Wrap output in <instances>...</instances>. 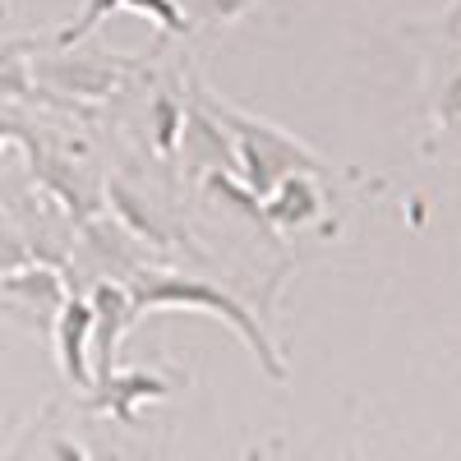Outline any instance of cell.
Returning <instances> with one entry per match:
<instances>
[{
    "label": "cell",
    "instance_id": "cell-1",
    "mask_svg": "<svg viewBox=\"0 0 461 461\" xmlns=\"http://www.w3.org/2000/svg\"><path fill=\"white\" fill-rule=\"evenodd\" d=\"M130 295H134V314H152V310H203L212 319H221L226 328H236V337L249 346V356L258 360V369L273 378V383H286V360L277 356L273 337L263 332V323L245 310L236 295H226L221 286L212 282H199V277H185V273H167V267H139V273L125 282Z\"/></svg>",
    "mask_w": 461,
    "mask_h": 461
},
{
    "label": "cell",
    "instance_id": "cell-2",
    "mask_svg": "<svg viewBox=\"0 0 461 461\" xmlns=\"http://www.w3.org/2000/svg\"><path fill=\"white\" fill-rule=\"evenodd\" d=\"M199 102H203V106L217 115V121L230 130V139H236L240 180H245V189H249L258 203L273 194V189H277L286 176H300V171H304V176H319V171H323V162H319L300 139H291L286 130L263 125V121H249L245 111L217 102L212 93H199Z\"/></svg>",
    "mask_w": 461,
    "mask_h": 461
},
{
    "label": "cell",
    "instance_id": "cell-3",
    "mask_svg": "<svg viewBox=\"0 0 461 461\" xmlns=\"http://www.w3.org/2000/svg\"><path fill=\"white\" fill-rule=\"evenodd\" d=\"M88 304H93V374H111L115 369V351H121L125 332L139 323L134 314V295L125 282H93L88 291Z\"/></svg>",
    "mask_w": 461,
    "mask_h": 461
},
{
    "label": "cell",
    "instance_id": "cell-4",
    "mask_svg": "<svg viewBox=\"0 0 461 461\" xmlns=\"http://www.w3.org/2000/svg\"><path fill=\"white\" fill-rule=\"evenodd\" d=\"M51 346H56V365H60L65 383L88 393L97 374H93V304L84 295L65 300V310L51 323Z\"/></svg>",
    "mask_w": 461,
    "mask_h": 461
},
{
    "label": "cell",
    "instance_id": "cell-5",
    "mask_svg": "<svg viewBox=\"0 0 461 461\" xmlns=\"http://www.w3.org/2000/svg\"><path fill=\"white\" fill-rule=\"evenodd\" d=\"M162 397H171V378L152 374V369H111L88 388V411L111 415L121 425H134L139 406L162 402Z\"/></svg>",
    "mask_w": 461,
    "mask_h": 461
},
{
    "label": "cell",
    "instance_id": "cell-6",
    "mask_svg": "<svg viewBox=\"0 0 461 461\" xmlns=\"http://www.w3.org/2000/svg\"><path fill=\"white\" fill-rule=\"evenodd\" d=\"M115 10H134V14H143V19H152L162 32H189V14L176 5V0H88L84 5V14L74 19V23H65L60 32H56V47L60 51H69V47H79L84 37L106 19V14H115Z\"/></svg>",
    "mask_w": 461,
    "mask_h": 461
},
{
    "label": "cell",
    "instance_id": "cell-7",
    "mask_svg": "<svg viewBox=\"0 0 461 461\" xmlns=\"http://www.w3.org/2000/svg\"><path fill=\"white\" fill-rule=\"evenodd\" d=\"M0 291H5L14 304H23L28 314H37L47 328L56 323V314L65 310V300H69V286H65V277H60V267L56 263H28V267H19V273H10L5 282H0Z\"/></svg>",
    "mask_w": 461,
    "mask_h": 461
},
{
    "label": "cell",
    "instance_id": "cell-8",
    "mask_svg": "<svg viewBox=\"0 0 461 461\" xmlns=\"http://www.w3.org/2000/svg\"><path fill=\"white\" fill-rule=\"evenodd\" d=\"M319 189H314V180H304V171L300 176H286L273 194L263 199V217L267 221H277V226H310L314 217H319Z\"/></svg>",
    "mask_w": 461,
    "mask_h": 461
},
{
    "label": "cell",
    "instance_id": "cell-9",
    "mask_svg": "<svg viewBox=\"0 0 461 461\" xmlns=\"http://www.w3.org/2000/svg\"><path fill=\"white\" fill-rule=\"evenodd\" d=\"M37 74H47V84L79 97H106L121 79L115 65H93V60H51V65H37Z\"/></svg>",
    "mask_w": 461,
    "mask_h": 461
},
{
    "label": "cell",
    "instance_id": "cell-10",
    "mask_svg": "<svg viewBox=\"0 0 461 461\" xmlns=\"http://www.w3.org/2000/svg\"><path fill=\"white\" fill-rule=\"evenodd\" d=\"M32 97V69L23 42H0V102Z\"/></svg>",
    "mask_w": 461,
    "mask_h": 461
},
{
    "label": "cell",
    "instance_id": "cell-11",
    "mask_svg": "<svg viewBox=\"0 0 461 461\" xmlns=\"http://www.w3.org/2000/svg\"><path fill=\"white\" fill-rule=\"evenodd\" d=\"M152 125H158V148H162V152H176V148H180L185 111H180L171 97H158V102H152Z\"/></svg>",
    "mask_w": 461,
    "mask_h": 461
},
{
    "label": "cell",
    "instance_id": "cell-12",
    "mask_svg": "<svg viewBox=\"0 0 461 461\" xmlns=\"http://www.w3.org/2000/svg\"><path fill=\"white\" fill-rule=\"evenodd\" d=\"M28 263H32L28 240L19 236L14 226H0V282H5L10 273H19V267H28Z\"/></svg>",
    "mask_w": 461,
    "mask_h": 461
},
{
    "label": "cell",
    "instance_id": "cell-13",
    "mask_svg": "<svg viewBox=\"0 0 461 461\" xmlns=\"http://www.w3.org/2000/svg\"><path fill=\"white\" fill-rule=\"evenodd\" d=\"M249 5H258V0H194V19H208V23H230V19H240Z\"/></svg>",
    "mask_w": 461,
    "mask_h": 461
},
{
    "label": "cell",
    "instance_id": "cell-14",
    "mask_svg": "<svg viewBox=\"0 0 461 461\" xmlns=\"http://www.w3.org/2000/svg\"><path fill=\"white\" fill-rule=\"evenodd\" d=\"M51 456H56V461H88V452L74 443V438H56V443H51Z\"/></svg>",
    "mask_w": 461,
    "mask_h": 461
},
{
    "label": "cell",
    "instance_id": "cell-15",
    "mask_svg": "<svg viewBox=\"0 0 461 461\" xmlns=\"http://www.w3.org/2000/svg\"><path fill=\"white\" fill-rule=\"evenodd\" d=\"M447 111H452V115H443V121H447V125H461V74H456L452 88H447Z\"/></svg>",
    "mask_w": 461,
    "mask_h": 461
},
{
    "label": "cell",
    "instance_id": "cell-16",
    "mask_svg": "<svg viewBox=\"0 0 461 461\" xmlns=\"http://www.w3.org/2000/svg\"><path fill=\"white\" fill-rule=\"evenodd\" d=\"M14 139H19V143H28L32 134H28V130H19L14 121H0V152H5V148H10Z\"/></svg>",
    "mask_w": 461,
    "mask_h": 461
}]
</instances>
